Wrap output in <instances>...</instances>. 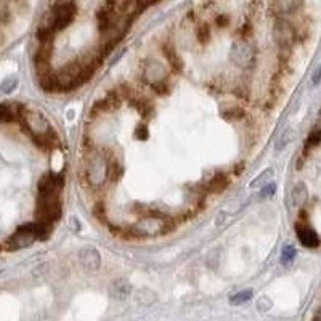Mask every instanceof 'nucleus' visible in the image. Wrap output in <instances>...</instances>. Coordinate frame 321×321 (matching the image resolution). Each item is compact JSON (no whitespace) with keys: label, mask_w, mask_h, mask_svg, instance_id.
<instances>
[{"label":"nucleus","mask_w":321,"mask_h":321,"mask_svg":"<svg viewBox=\"0 0 321 321\" xmlns=\"http://www.w3.org/2000/svg\"><path fill=\"white\" fill-rule=\"evenodd\" d=\"M19 119H21V122L29 132V135L36 140V143L42 145L45 148H52L58 145V137L55 134V130L42 113L36 111V109L21 108Z\"/></svg>","instance_id":"1"},{"label":"nucleus","mask_w":321,"mask_h":321,"mask_svg":"<svg viewBox=\"0 0 321 321\" xmlns=\"http://www.w3.org/2000/svg\"><path fill=\"white\" fill-rule=\"evenodd\" d=\"M109 159L102 151H87L85 156V182L92 188H102L108 182Z\"/></svg>","instance_id":"2"},{"label":"nucleus","mask_w":321,"mask_h":321,"mask_svg":"<svg viewBox=\"0 0 321 321\" xmlns=\"http://www.w3.org/2000/svg\"><path fill=\"white\" fill-rule=\"evenodd\" d=\"M169 230H172L170 220L160 214L151 212L137 220V222L130 227L129 232L137 238H151V236L167 233Z\"/></svg>","instance_id":"3"},{"label":"nucleus","mask_w":321,"mask_h":321,"mask_svg":"<svg viewBox=\"0 0 321 321\" xmlns=\"http://www.w3.org/2000/svg\"><path fill=\"white\" fill-rule=\"evenodd\" d=\"M37 239H40L39 235V223H26L23 227H19L16 232L7 239L5 247L8 250H18L33 246Z\"/></svg>","instance_id":"4"},{"label":"nucleus","mask_w":321,"mask_h":321,"mask_svg":"<svg viewBox=\"0 0 321 321\" xmlns=\"http://www.w3.org/2000/svg\"><path fill=\"white\" fill-rule=\"evenodd\" d=\"M143 77L148 82V85L151 87L154 92L157 93H167V80H169V74L167 69L160 65L156 59H151L148 61L145 69H143Z\"/></svg>","instance_id":"5"},{"label":"nucleus","mask_w":321,"mask_h":321,"mask_svg":"<svg viewBox=\"0 0 321 321\" xmlns=\"http://www.w3.org/2000/svg\"><path fill=\"white\" fill-rule=\"evenodd\" d=\"M230 58H232V61L241 69H249L255 63V48L252 47V44H249L246 39H238L232 45Z\"/></svg>","instance_id":"6"},{"label":"nucleus","mask_w":321,"mask_h":321,"mask_svg":"<svg viewBox=\"0 0 321 321\" xmlns=\"http://www.w3.org/2000/svg\"><path fill=\"white\" fill-rule=\"evenodd\" d=\"M53 15H55V26H56V31H63V29H66V27L76 19L77 8H76L74 2H69V4H58V5L53 8Z\"/></svg>","instance_id":"7"},{"label":"nucleus","mask_w":321,"mask_h":321,"mask_svg":"<svg viewBox=\"0 0 321 321\" xmlns=\"http://www.w3.org/2000/svg\"><path fill=\"white\" fill-rule=\"evenodd\" d=\"M79 262L85 272L95 273L100 270V267H102V255H100L98 249L92 246H85L79 250Z\"/></svg>","instance_id":"8"},{"label":"nucleus","mask_w":321,"mask_h":321,"mask_svg":"<svg viewBox=\"0 0 321 321\" xmlns=\"http://www.w3.org/2000/svg\"><path fill=\"white\" fill-rule=\"evenodd\" d=\"M273 36H275V40L276 44L279 47H291V44L294 42V37H296V33H294V27L291 26L289 23L286 21H278L275 24V29H273Z\"/></svg>","instance_id":"9"},{"label":"nucleus","mask_w":321,"mask_h":321,"mask_svg":"<svg viewBox=\"0 0 321 321\" xmlns=\"http://www.w3.org/2000/svg\"><path fill=\"white\" fill-rule=\"evenodd\" d=\"M63 188V178L48 172L40 177L39 180V193H52V191H61Z\"/></svg>","instance_id":"10"},{"label":"nucleus","mask_w":321,"mask_h":321,"mask_svg":"<svg viewBox=\"0 0 321 321\" xmlns=\"http://www.w3.org/2000/svg\"><path fill=\"white\" fill-rule=\"evenodd\" d=\"M56 31V26H55V15H53V10L52 12H48L44 15L42 21H40L39 27H37V37L40 42H45V40H50L52 34Z\"/></svg>","instance_id":"11"},{"label":"nucleus","mask_w":321,"mask_h":321,"mask_svg":"<svg viewBox=\"0 0 321 321\" xmlns=\"http://www.w3.org/2000/svg\"><path fill=\"white\" fill-rule=\"evenodd\" d=\"M297 238L305 247H318L319 246V238L313 228H310L307 225H297Z\"/></svg>","instance_id":"12"},{"label":"nucleus","mask_w":321,"mask_h":321,"mask_svg":"<svg viewBox=\"0 0 321 321\" xmlns=\"http://www.w3.org/2000/svg\"><path fill=\"white\" fill-rule=\"evenodd\" d=\"M302 7V0H273V10L278 15H293Z\"/></svg>","instance_id":"13"},{"label":"nucleus","mask_w":321,"mask_h":321,"mask_svg":"<svg viewBox=\"0 0 321 321\" xmlns=\"http://www.w3.org/2000/svg\"><path fill=\"white\" fill-rule=\"evenodd\" d=\"M130 293H132V286L129 284V281H124V279H117L109 286V294L117 300L127 299Z\"/></svg>","instance_id":"14"},{"label":"nucleus","mask_w":321,"mask_h":321,"mask_svg":"<svg viewBox=\"0 0 321 321\" xmlns=\"http://www.w3.org/2000/svg\"><path fill=\"white\" fill-rule=\"evenodd\" d=\"M307 198H308V191H307V186L305 183H297L293 188V193H291V201H293V206L296 207H302L307 203Z\"/></svg>","instance_id":"15"},{"label":"nucleus","mask_w":321,"mask_h":321,"mask_svg":"<svg viewBox=\"0 0 321 321\" xmlns=\"http://www.w3.org/2000/svg\"><path fill=\"white\" fill-rule=\"evenodd\" d=\"M228 185H230L228 177L223 175V174H217V175L207 183V189H209V191L217 193V191H222V189H225Z\"/></svg>","instance_id":"16"},{"label":"nucleus","mask_w":321,"mask_h":321,"mask_svg":"<svg viewBox=\"0 0 321 321\" xmlns=\"http://www.w3.org/2000/svg\"><path fill=\"white\" fill-rule=\"evenodd\" d=\"M273 175H275V170L273 169H267V170H264V172L254 180V182H250L249 186L250 188H262L267 183H270V180H273Z\"/></svg>","instance_id":"17"},{"label":"nucleus","mask_w":321,"mask_h":321,"mask_svg":"<svg viewBox=\"0 0 321 321\" xmlns=\"http://www.w3.org/2000/svg\"><path fill=\"white\" fill-rule=\"evenodd\" d=\"M122 174H124V169L120 167V164L117 163V160L116 159L109 160L108 163V180H111V182H117Z\"/></svg>","instance_id":"18"},{"label":"nucleus","mask_w":321,"mask_h":321,"mask_svg":"<svg viewBox=\"0 0 321 321\" xmlns=\"http://www.w3.org/2000/svg\"><path fill=\"white\" fill-rule=\"evenodd\" d=\"M19 117V113H15L8 105H0V122H13Z\"/></svg>","instance_id":"19"},{"label":"nucleus","mask_w":321,"mask_h":321,"mask_svg":"<svg viewBox=\"0 0 321 321\" xmlns=\"http://www.w3.org/2000/svg\"><path fill=\"white\" fill-rule=\"evenodd\" d=\"M252 291L250 289H246V291H241V293H236L235 296H232V299H230V302H232L233 305H241V304H244L247 302V300L252 297Z\"/></svg>","instance_id":"20"},{"label":"nucleus","mask_w":321,"mask_h":321,"mask_svg":"<svg viewBox=\"0 0 321 321\" xmlns=\"http://www.w3.org/2000/svg\"><path fill=\"white\" fill-rule=\"evenodd\" d=\"M294 257H296V247L293 244H286L283 247V252H281V262L289 264Z\"/></svg>","instance_id":"21"},{"label":"nucleus","mask_w":321,"mask_h":321,"mask_svg":"<svg viewBox=\"0 0 321 321\" xmlns=\"http://www.w3.org/2000/svg\"><path fill=\"white\" fill-rule=\"evenodd\" d=\"M164 53H166V56H167V59L170 63H172V66L175 68H178V69H182V61H180L178 59V56H177V53H175V50L174 48H170V47H164Z\"/></svg>","instance_id":"22"},{"label":"nucleus","mask_w":321,"mask_h":321,"mask_svg":"<svg viewBox=\"0 0 321 321\" xmlns=\"http://www.w3.org/2000/svg\"><path fill=\"white\" fill-rule=\"evenodd\" d=\"M16 85H18V79L16 77H8V79L4 80L2 85H0V90H2L4 93H10V92H13Z\"/></svg>","instance_id":"23"},{"label":"nucleus","mask_w":321,"mask_h":321,"mask_svg":"<svg viewBox=\"0 0 321 321\" xmlns=\"http://www.w3.org/2000/svg\"><path fill=\"white\" fill-rule=\"evenodd\" d=\"M319 143H321V129L313 130V132L308 135L305 146H307V148H312V146H316V145H319Z\"/></svg>","instance_id":"24"},{"label":"nucleus","mask_w":321,"mask_h":321,"mask_svg":"<svg viewBox=\"0 0 321 321\" xmlns=\"http://www.w3.org/2000/svg\"><path fill=\"white\" fill-rule=\"evenodd\" d=\"M196 37H198V40H199L201 44H207L209 40H210V29H209V26H206V24L201 26V27L198 29Z\"/></svg>","instance_id":"25"},{"label":"nucleus","mask_w":321,"mask_h":321,"mask_svg":"<svg viewBox=\"0 0 321 321\" xmlns=\"http://www.w3.org/2000/svg\"><path fill=\"white\" fill-rule=\"evenodd\" d=\"M293 135H294V134H293V130L287 129L286 132L279 137V142L276 143V149H278V151H281V149H283V148L291 142V138H293Z\"/></svg>","instance_id":"26"},{"label":"nucleus","mask_w":321,"mask_h":321,"mask_svg":"<svg viewBox=\"0 0 321 321\" xmlns=\"http://www.w3.org/2000/svg\"><path fill=\"white\" fill-rule=\"evenodd\" d=\"M225 117L228 120H233V119H241V117H244V111L241 109L239 106H235V108H230L228 111L225 113Z\"/></svg>","instance_id":"27"},{"label":"nucleus","mask_w":321,"mask_h":321,"mask_svg":"<svg viewBox=\"0 0 321 321\" xmlns=\"http://www.w3.org/2000/svg\"><path fill=\"white\" fill-rule=\"evenodd\" d=\"M275 189H276V186H275L273 183H267L265 186H262V191H260L259 198H260V199L272 198V196H273V193H275Z\"/></svg>","instance_id":"28"},{"label":"nucleus","mask_w":321,"mask_h":321,"mask_svg":"<svg viewBox=\"0 0 321 321\" xmlns=\"http://www.w3.org/2000/svg\"><path fill=\"white\" fill-rule=\"evenodd\" d=\"M8 19H10V12H8L7 5L0 0V23H7Z\"/></svg>","instance_id":"29"},{"label":"nucleus","mask_w":321,"mask_h":321,"mask_svg":"<svg viewBox=\"0 0 321 321\" xmlns=\"http://www.w3.org/2000/svg\"><path fill=\"white\" fill-rule=\"evenodd\" d=\"M135 135H137V138H140V140H146V138H148V129H146L145 125H140V127L137 129Z\"/></svg>","instance_id":"30"},{"label":"nucleus","mask_w":321,"mask_h":321,"mask_svg":"<svg viewBox=\"0 0 321 321\" xmlns=\"http://www.w3.org/2000/svg\"><path fill=\"white\" fill-rule=\"evenodd\" d=\"M215 23H217L218 27H225V26H228V23H230V18H228L227 15H220V16H217Z\"/></svg>","instance_id":"31"},{"label":"nucleus","mask_w":321,"mask_h":321,"mask_svg":"<svg viewBox=\"0 0 321 321\" xmlns=\"http://www.w3.org/2000/svg\"><path fill=\"white\" fill-rule=\"evenodd\" d=\"M319 80H321V66L316 69V71H315V74H313V84L316 85V84L319 82Z\"/></svg>","instance_id":"32"},{"label":"nucleus","mask_w":321,"mask_h":321,"mask_svg":"<svg viewBox=\"0 0 321 321\" xmlns=\"http://www.w3.org/2000/svg\"><path fill=\"white\" fill-rule=\"evenodd\" d=\"M69 2H74V0H58V4H69Z\"/></svg>","instance_id":"33"}]
</instances>
